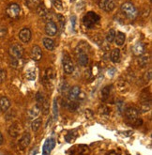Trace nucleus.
<instances>
[{"label":"nucleus","instance_id":"nucleus-28","mask_svg":"<svg viewBox=\"0 0 152 155\" xmlns=\"http://www.w3.org/2000/svg\"><path fill=\"white\" fill-rule=\"evenodd\" d=\"M77 138V133L75 131H70L67 134V135L65 136V140L68 143H73V141H75Z\"/></svg>","mask_w":152,"mask_h":155},{"label":"nucleus","instance_id":"nucleus-32","mask_svg":"<svg viewBox=\"0 0 152 155\" xmlns=\"http://www.w3.org/2000/svg\"><path fill=\"white\" fill-rule=\"evenodd\" d=\"M36 101H37V104L41 107L43 102L45 101V97H44V95L41 92H38L36 94Z\"/></svg>","mask_w":152,"mask_h":155},{"label":"nucleus","instance_id":"nucleus-14","mask_svg":"<svg viewBox=\"0 0 152 155\" xmlns=\"http://www.w3.org/2000/svg\"><path fill=\"white\" fill-rule=\"evenodd\" d=\"M80 92H81V87L79 86H74L70 87L68 93V100L69 101H76Z\"/></svg>","mask_w":152,"mask_h":155},{"label":"nucleus","instance_id":"nucleus-35","mask_svg":"<svg viewBox=\"0 0 152 155\" xmlns=\"http://www.w3.org/2000/svg\"><path fill=\"white\" fill-rule=\"evenodd\" d=\"M8 34V27L5 25L0 24V38H4Z\"/></svg>","mask_w":152,"mask_h":155},{"label":"nucleus","instance_id":"nucleus-9","mask_svg":"<svg viewBox=\"0 0 152 155\" xmlns=\"http://www.w3.org/2000/svg\"><path fill=\"white\" fill-rule=\"evenodd\" d=\"M99 7L106 12H111L115 10V2L114 0H101L99 3Z\"/></svg>","mask_w":152,"mask_h":155},{"label":"nucleus","instance_id":"nucleus-10","mask_svg":"<svg viewBox=\"0 0 152 155\" xmlns=\"http://www.w3.org/2000/svg\"><path fill=\"white\" fill-rule=\"evenodd\" d=\"M30 142H31V135H30V134L29 133H24L22 135V137L20 138L19 143H18V145H19V149L22 150H25L29 146Z\"/></svg>","mask_w":152,"mask_h":155},{"label":"nucleus","instance_id":"nucleus-7","mask_svg":"<svg viewBox=\"0 0 152 155\" xmlns=\"http://www.w3.org/2000/svg\"><path fill=\"white\" fill-rule=\"evenodd\" d=\"M6 13L11 19H16L21 13V8L16 3H11L6 8Z\"/></svg>","mask_w":152,"mask_h":155},{"label":"nucleus","instance_id":"nucleus-33","mask_svg":"<svg viewBox=\"0 0 152 155\" xmlns=\"http://www.w3.org/2000/svg\"><path fill=\"white\" fill-rule=\"evenodd\" d=\"M117 107H118V112L120 115H122L123 112L125 111V104H124V102L123 101H118L117 103Z\"/></svg>","mask_w":152,"mask_h":155},{"label":"nucleus","instance_id":"nucleus-29","mask_svg":"<svg viewBox=\"0 0 152 155\" xmlns=\"http://www.w3.org/2000/svg\"><path fill=\"white\" fill-rule=\"evenodd\" d=\"M41 123H42V120L40 117L38 118H36V120H34L31 123V129L33 132H37L39 129H40V127L41 126Z\"/></svg>","mask_w":152,"mask_h":155},{"label":"nucleus","instance_id":"nucleus-25","mask_svg":"<svg viewBox=\"0 0 152 155\" xmlns=\"http://www.w3.org/2000/svg\"><path fill=\"white\" fill-rule=\"evenodd\" d=\"M36 12H37V13L40 16V17H42V18H45V17H47V15H48V11H47V8H45V6H44L43 4H40L38 7H37V8H36Z\"/></svg>","mask_w":152,"mask_h":155},{"label":"nucleus","instance_id":"nucleus-43","mask_svg":"<svg viewBox=\"0 0 152 155\" xmlns=\"http://www.w3.org/2000/svg\"><path fill=\"white\" fill-rule=\"evenodd\" d=\"M75 22H76V17L71 16V24H73V29L75 30Z\"/></svg>","mask_w":152,"mask_h":155},{"label":"nucleus","instance_id":"nucleus-20","mask_svg":"<svg viewBox=\"0 0 152 155\" xmlns=\"http://www.w3.org/2000/svg\"><path fill=\"white\" fill-rule=\"evenodd\" d=\"M112 85H107L104 87H102V89L101 90V99L102 101L105 102L106 100H108V98L110 97L111 91H112Z\"/></svg>","mask_w":152,"mask_h":155},{"label":"nucleus","instance_id":"nucleus-12","mask_svg":"<svg viewBox=\"0 0 152 155\" xmlns=\"http://www.w3.org/2000/svg\"><path fill=\"white\" fill-rule=\"evenodd\" d=\"M32 38V33L31 30L29 28H23L20 32H19V39L22 42L24 43H27L30 41Z\"/></svg>","mask_w":152,"mask_h":155},{"label":"nucleus","instance_id":"nucleus-42","mask_svg":"<svg viewBox=\"0 0 152 155\" xmlns=\"http://www.w3.org/2000/svg\"><path fill=\"white\" fill-rule=\"evenodd\" d=\"M57 19L59 21V24L62 27V29L64 28V25H65V18L62 16L61 14H57Z\"/></svg>","mask_w":152,"mask_h":155},{"label":"nucleus","instance_id":"nucleus-4","mask_svg":"<svg viewBox=\"0 0 152 155\" xmlns=\"http://www.w3.org/2000/svg\"><path fill=\"white\" fill-rule=\"evenodd\" d=\"M8 54H10L11 58L19 60L24 56V48L19 43H14L8 49Z\"/></svg>","mask_w":152,"mask_h":155},{"label":"nucleus","instance_id":"nucleus-23","mask_svg":"<svg viewBox=\"0 0 152 155\" xmlns=\"http://www.w3.org/2000/svg\"><path fill=\"white\" fill-rule=\"evenodd\" d=\"M55 78V72L52 68H47L45 71V76H44V82L47 81V85H51L52 80Z\"/></svg>","mask_w":152,"mask_h":155},{"label":"nucleus","instance_id":"nucleus-11","mask_svg":"<svg viewBox=\"0 0 152 155\" xmlns=\"http://www.w3.org/2000/svg\"><path fill=\"white\" fill-rule=\"evenodd\" d=\"M45 33L50 36V37H53V36H56L57 33V25L55 22L53 21H48L46 23L45 25Z\"/></svg>","mask_w":152,"mask_h":155},{"label":"nucleus","instance_id":"nucleus-16","mask_svg":"<svg viewBox=\"0 0 152 155\" xmlns=\"http://www.w3.org/2000/svg\"><path fill=\"white\" fill-rule=\"evenodd\" d=\"M11 103L10 101V99L3 96L0 98V111L5 113L7 111H8V109L11 108Z\"/></svg>","mask_w":152,"mask_h":155},{"label":"nucleus","instance_id":"nucleus-17","mask_svg":"<svg viewBox=\"0 0 152 155\" xmlns=\"http://www.w3.org/2000/svg\"><path fill=\"white\" fill-rule=\"evenodd\" d=\"M41 113V107L38 104H36L33 108H31L28 112V118L31 120H34L38 118L40 114Z\"/></svg>","mask_w":152,"mask_h":155},{"label":"nucleus","instance_id":"nucleus-44","mask_svg":"<svg viewBox=\"0 0 152 155\" xmlns=\"http://www.w3.org/2000/svg\"><path fill=\"white\" fill-rule=\"evenodd\" d=\"M38 151H39V149H38V148L33 149V150L29 152V155H36V154L38 153Z\"/></svg>","mask_w":152,"mask_h":155},{"label":"nucleus","instance_id":"nucleus-40","mask_svg":"<svg viewBox=\"0 0 152 155\" xmlns=\"http://www.w3.org/2000/svg\"><path fill=\"white\" fill-rule=\"evenodd\" d=\"M27 5L30 8H37L40 5V0H27Z\"/></svg>","mask_w":152,"mask_h":155},{"label":"nucleus","instance_id":"nucleus-34","mask_svg":"<svg viewBox=\"0 0 152 155\" xmlns=\"http://www.w3.org/2000/svg\"><path fill=\"white\" fill-rule=\"evenodd\" d=\"M41 111L44 115H47L48 112H49V104H48V101L45 99V101L43 102L42 105H41Z\"/></svg>","mask_w":152,"mask_h":155},{"label":"nucleus","instance_id":"nucleus-27","mask_svg":"<svg viewBox=\"0 0 152 155\" xmlns=\"http://www.w3.org/2000/svg\"><path fill=\"white\" fill-rule=\"evenodd\" d=\"M140 102L141 103H149V102H151L150 94H149V92L147 89L142 91V94L140 96Z\"/></svg>","mask_w":152,"mask_h":155},{"label":"nucleus","instance_id":"nucleus-3","mask_svg":"<svg viewBox=\"0 0 152 155\" xmlns=\"http://www.w3.org/2000/svg\"><path fill=\"white\" fill-rule=\"evenodd\" d=\"M99 21H100V15L92 12H87L83 18L84 25L87 27V28H92L95 25L99 23Z\"/></svg>","mask_w":152,"mask_h":155},{"label":"nucleus","instance_id":"nucleus-22","mask_svg":"<svg viewBox=\"0 0 152 155\" xmlns=\"http://www.w3.org/2000/svg\"><path fill=\"white\" fill-rule=\"evenodd\" d=\"M73 155H89V150L85 145H80L74 149Z\"/></svg>","mask_w":152,"mask_h":155},{"label":"nucleus","instance_id":"nucleus-39","mask_svg":"<svg viewBox=\"0 0 152 155\" xmlns=\"http://www.w3.org/2000/svg\"><path fill=\"white\" fill-rule=\"evenodd\" d=\"M151 74H152V71H151V70H149L148 71H146L145 72V74H144V77H143V79H144V81H145V83L146 84H147L148 82L151 80Z\"/></svg>","mask_w":152,"mask_h":155},{"label":"nucleus","instance_id":"nucleus-41","mask_svg":"<svg viewBox=\"0 0 152 155\" xmlns=\"http://www.w3.org/2000/svg\"><path fill=\"white\" fill-rule=\"evenodd\" d=\"M7 78V71L3 69H0V84H2Z\"/></svg>","mask_w":152,"mask_h":155},{"label":"nucleus","instance_id":"nucleus-8","mask_svg":"<svg viewBox=\"0 0 152 155\" xmlns=\"http://www.w3.org/2000/svg\"><path fill=\"white\" fill-rule=\"evenodd\" d=\"M8 132L11 137H18L23 132V127L19 122H13L10 127H8Z\"/></svg>","mask_w":152,"mask_h":155},{"label":"nucleus","instance_id":"nucleus-30","mask_svg":"<svg viewBox=\"0 0 152 155\" xmlns=\"http://www.w3.org/2000/svg\"><path fill=\"white\" fill-rule=\"evenodd\" d=\"M60 92L62 95H67L68 96V93H69V90H70V87H69V84L67 83L66 81H63L62 83L60 84Z\"/></svg>","mask_w":152,"mask_h":155},{"label":"nucleus","instance_id":"nucleus-6","mask_svg":"<svg viewBox=\"0 0 152 155\" xmlns=\"http://www.w3.org/2000/svg\"><path fill=\"white\" fill-rule=\"evenodd\" d=\"M62 65H63V71L66 74H73L74 71V64L71 58L68 54H64L62 59Z\"/></svg>","mask_w":152,"mask_h":155},{"label":"nucleus","instance_id":"nucleus-2","mask_svg":"<svg viewBox=\"0 0 152 155\" xmlns=\"http://www.w3.org/2000/svg\"><path fill=\"white\" fill-rule=\"evenodd\" d=\"M121 12L124 13V15H126L127 18L131 20L135 19L138 15V11L135 8V6L133 5L131 2H125L121 6Z\"/></svg>","mask_w":152,"mask_h":155},{"label":"nucleus","instance_id":"nucleus-36","mask_svg":"<svg viewBox=\"0 0 152 155\" xmlns=\"http://www.w3.org/2000/svg\"><path fill=\"white\" fill-rule=\"evenodd\" d=\"M53 118L57 120L58 117V107H57V100L53 101Z\"/></svg>","mask_w":152,"mask_h":155},{"label":"nucleus","instance_id":"nucleus-26","mask_svg":"<svg viewBox=\"0 0 152 155\" xmlns=\"http://www.w3.org/2000/svg\"><path fill=\"white\" fill-rule=\"evenodd\" d=\"M43 45H44V47L49 51H53L55 49V42H53V41L50 38L43 39Z\"/></svg>","mask_w":152,"mask_h":155},{"label":"nucleus","instance_id":"nucleus-21","mask_svg":"<svg viewBox=\"0 0 152 155\" xmlns=\"http://www.w3.org/2000/svg\"><path fill=\"white\" fill-rule=\"evenodd\" d=\"M114 41L118 46H122L125 43V41H126V36L122 32H118V33H115V37Z\"/></svg>","mask_w":152,"mask_h":155},{"label":"nucleus","instance_id":"nucleus-13","mask_svg":"<svg viewBox=\"0 0 152 155\" xmlns=\"http://www.w3.org/2000/svg\"><path fill=\"white\" fill-rule=\"evenodd\" d=\"M55 145L56 142L53 138H49L45 141L43 145V148H42V155H49L51 150L55 148Z\"/></svg>","mask_w":152,"mask_h":155},{"label":"nucleus","instance_id":"nucleus-45","mask_svg":"<svg viewBox=\"0 0 152 155\" xmlns=\"http://www.w3.org/2000/svg\"><path fill=\"white\" fill-rule=\"evenodd\" d=\"M4 142V137H3V134H1V132H0V145H2Z\"/></svg>","mask_w":152,"mask_h":155},{"label":"nucleus","instance_id":"nucleus-1","mask_svg":"<svg viewBox=\"0 0 152 155\" xmlns=\"http://www.w3.org/2000/svg\"><path fill=\"white\" fill-rule=\"evenodd\" d=\"M124 112L129 125L136 128L143 124V120L139 118V111L135 107H128Z\"/></svg>","mask_w":152,"mask_h":155},{"label":"nucleus","instance_id":"nucleus-18","mask_svg":"<svg viewBox=\"0 0 152 155\" xmlns=\"http://www.w3.org/2000/svg\"><path fill=\"white\" fill-rule=\"evenodd\" d=\"M132 53L134 56L136 57H140L141 54H145V45L142 42H137L136 44L133 45L132 47Z\"/></svg>","mask_w":152,"mask_h":155},{"label":"nucleus","instance_id":"nucleus-19","mask_svg":"<svg viewBox=\"0 0 152 155\" xmlns=\"http://www.w3.org/2000/svg\"><path fill=\"white\" fill-rule=\"evenodd\" d=\"M149 61H150L149 54H143L139 57V58L137 60V63H138V65L141 68H145L149 64Z\"/></svg>","mask_w":152,"mask_h":155},{"label":"nucleus","instance_id":"nucleus-15","mask_svg":"<svg viewBox=\"0 0 152 155\" xmlns=\"http://www.w3.org/2000/svg\"><path fill=\"white\" fill-rule=\"evenodd\" d=\"M42 58V51L39 45H34L31 50V58L34 61H40Z\"/></svg>","mask_w":152,"mask_h":155},{"label":"nucleus","instance_id":"nucleus-31","mask_svg":"<svg viewBox=\"0 0 152 155\" xmlns=\"http://www.w3.org/2000/svg\"><path fill=\"white\" fill-rule=\"evenodd\" d=\"M115 30L112 28L108 31V33H107V35H106V41L109 42V43L113 42L115 40Z\"/></svg>","mask_w":152,"mask_h":155},{"label":"nucleus","instance_id":"nucleus-37","mask_svg":"<svg viewBox=\"0 0 152 155\" xmlns=\"http://www.w3.org/2000/svg\"><path fill=\"white\" fill-rule=\"evenodd\" d=\"M26 76H27V79L30 81H34L36 79V71L34 70H29L26 72Z\"/></svg>","mask_w":152,"mask_h":155},{"label":"nucleus","instance_id":"nucleus-24","mask_svg":"<svg viewBox=\"0 0 152 155\" xmlns=\"http://www.w3.org/2000/svg\"><path fill=\"white\" fill-rule=\"evenodd\" d=\"M120 57H121V54H120V50L118 48H115L110 54V58L111 61L114 63H118L120 60Z\"/></svg>","mask_w":152,"mask_h":155},{"label":"nucleus","instance_id":"nucleus-5","mask_svg":"<svg viewBox=\"0 0 152 155\" xmlns=\"http://www.w3.org/2000/svg\"><path fill=\"white\" fill-rule=\"evenodd\" d=\"M75 54L77 57V60L79 62V64L82 67H86L88 65V61H89V58L87 53L81 47H77L75 50Z\"/></svg>","mask_w":152,"mask_h":155},{"label":"nucleus","instance_id":"nucleus-38","mask_svg":"<svg viewBox=\"0 0 152 155\" xmlns=\"http://www.w3.org/2000/svg\"><path fill=\"white\" fill-rule=\"evenodd\" d=\"M53 4L57 10H59V11L63 10V4H62L61 0H53Z\"/></svg>","mask_w":152,"mask_h":155}]
</instances>
